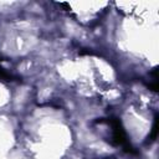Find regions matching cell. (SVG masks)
Wrapping results in <instances>:
<instances>
[{"instance_id": "1", "label": "cell", "mask_w": 159, "mask_h": 159, "mask_svg": "<svg viewBox=\"0 0 159 159\" xmlns=\"http://www.w3.org/2000/svg\"><path fill=\"white\" fill-rule=\"evenodd\" d=\"M108 123L111 124L112 127V140L111 143L113 145H122L123 149L127 152V153H135L134 148L129 144L128 139H127V134L123 129V125L120 123V120L118 118H109L108 119Z\"/></svg>"}, {"instance_id": "2", "label": "cell", "mask_w": 159, "mask_h": 159, "mask_svg": "<svg viewBox=\"0 0 159 159\" xmlns=\"http://www.w3.org/2000/svg\"><path fill=\"white\" fill-rule=\"evenodd\" d=\"M157 135H158V117L155 116L154 123H153V127H152V133L149 135V142H154L157 139Z\"/></svg>"}, {"instance_id": "3", "label": "cell", "mask_w": 159, "mask_h": 159, "mask_svg": "<svg viewBox=\"0 0 159 159\" xmlns=\"http://www.w3.org/2000/svg\"><path fill=\"white\" fill-rule=\"evenodd\" d=\"M11 78H12V76L9 75V73L0 66V80H1V81H11Z\"/></svg>"}]
</instances>
